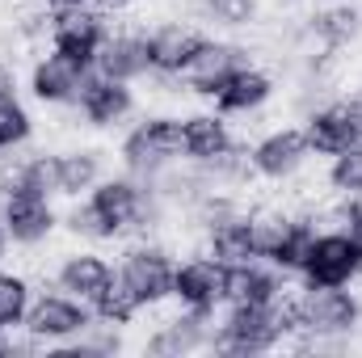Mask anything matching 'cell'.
Returning <instances> with one entry per match:
<instances>
[{
  "instance_id": "obj_1",
  "label": "cell",
  "mask_w": 362,
  "mask_h": 358,
  "mask_svg": "<svg viewBox=\"0 0 362 358\" xmlns=\"http://www.w3.org/2000/svg\"><path fill=\"white\" fill-rule=\"evenodd\" d=\"M291 295L262 299V304H228V308H219V329L211 337V350L215 354L249 358V354H270L278 346H286L299 333L295 299Z\"/></svg>"
},
{
  "instance_id": "obj_2",
  "label": "cell",
  "mask_w": 362,
  "mask_h": 358,
  "mask_svg": "<svg viewBox=\"0 0 362 358\" xmlns=\"http://www.w3.org/2000/svg\"><path fill=\"white\" fill-rule=\"evenodd\" d=\"M173 161H185L181 156V114L169 105H148L118 135V169L148 181Z\"/></svg>"
},
{
  "instance_id": "obj_3",
  "label": "cell",
  "mask_w": 362,
  "mask_h": 358,
  "mask_svg": "<svg viewBox=\"0 0 362 358\" xmlns=\"http://www.w3.org/2000/svg\"><path fill=\"white\" fill-rule=\"evenodd\" d=\"M173 266H177V253L169 241L160 236H131L118 245V282L144 304V312H160L173 304Z\"/></svg>"
},
{
  "instance_id": "obj_4",
  "label": "cell",
  "mask_w": 362,
  "mask_h": 358,
  "mask_svg": "<svg viewBox=\"0 0 362 358\" xmlns=\"http://www.w3.org/2000/svg\"><path fill=\"white\" fill-rule=\"evenodd\" d=\"M253 64H262V47L249 42L245 34H206L202 47L194 51V59L185 64V72L177 76L181 93L211 101L240 68H253Z\"/></svg>"
},
{
  "instance_id": "obj_5",
  "label": "cell",
  "mask_w": 362,
  "mask_h": 358,
  "mask_svg": "<svg viewBox=\"0 0 362 358\" xmlns=\"http://www.w3.org/2000/svg\"><path fill=\"white\" fill-rule=\"evenodd\" d=\"M295 337H358L362 333V291L358 287H295ZM291 337V342H295Z\"/></svg>"
},
{
  "instance_id": "obj_6",
  "label": "cell",
  "mask_w": 362,
  "mask_h": 358,
  "mask_svg": "<svg viewBox=\"0 0 362 358\" xmlns=\"http://www.w3.org/2000/svg\"><path fill=\"white\" fill-rule=\"evenodd\" d=\"M89 76L93 64L68 55V51H55V47H38L25 68V97L42 110H68V105H76Z\"/></svg>"
},
{
  "instance_id": "obj_7",
  "label": "cell",
  "mask_w": 362,
  "mask_h": 358,
  "mask_svg": "<svg viewBox=\"0 0 362 358\" xmlns=\"http://www.w3.org/2000/svg\"><path fill=\"white\" fill-rule=\"evenodd\" d=\"M72 110H76L81 127H89V131H97V135H114V131L122 135V131L144 114V97H139V85L105 81V76L93 72Z\"/></svg>"
},
{
  "instance_id": "obj_8",
  "label": "cell",
  "mask_w": 362,
  "mask_h": 358,
  "mask_svg": "<svg viewBox=\"0 0 362 358\" xmlns=\"http://www.w3.org/2000/svg\"><path fill=\"white\" fill-rule=\"evenodd\" d=\"M93 325V308L85 299L59 291V287H38L34 291V304H30V316H25V333H34L47 350L51 346H68L76 342L85 329Z\"/></svg>"
},
{
  "instance_id": "obj_9",
  "label": "cell",
  "mask_w": 362,
  "mask_h": 358,
  "mask_svg": "<svg viewBox=\"0 0 362 358\" xmlns=\"http://www.w3.org/2000/svg\"><path fill=\"white\" fill-rule=\"evenodd\" d=\"M299 282H312V287H358L362 282V245L354 241V232H341V228L316 232Z\"/></svg>"
},
{
  "instance_id": "obj_10",
  "label": "cell",
  "mask_w": 362,
  "mask_h": 358,
  "mask_svg": "<svg viewBox=\"0 0 362 358\" xmlns=\"http://www.w3.org/2000/svg\"><path fill=\"white\" fill-rule=\"evenodd\" d=\"M0 219H4V228H8L13 249H21V253H34V249H42L47 241L59 236V207H55V198L30 194V190L4 194V198H0Z\"/></svg>"
},
{
  "instance_id": "obj_11",
  "label": "cell",
  "mask_w": 362,
  "mask_h": 358,
  "mask_svg": "<svg viewBox=\"0 0 362 358\" xmlns=\"http://www.w3.org/2000/svg\"><path fill=\"white\" fill-rule=\"evenodd\" d=\"M249 165H253V178L266 181V185H282L286 178H295L299 169H308L312 152H308V139H303L299 122H291V127H266L249 144Z\"/></svg>"
},
{
  "instance_id": "obj_12",
  "label": "cell",
  "mask_w": 362,
  "mask_h": 358,
  "mask_svg": "<svg viewBox=\"0 0 362 358\" xmlns=\"http://www.w3.org/2000/svg\"><path fill=\"white\" fill-rule=\"evenodd\" d=\"M93 72L105 81H122V85H144L152 76V59H148V30L139 21H127L118 30L105 34V42L93 55Z\"/></svg>"
},
{
  "instance_id": "obj_13",
  "label": "cell",
  "mask_w": 362,
  "mask_h": 358,
  "mask_svg": "<svg viewBox=\"0 0 362 358\" xmlns=\"http://www.w3.org/2000/svg\"><path fill=\"white\" fill-rule=\"evenodd\" d=\"M219 329V312H189L177 308L169 316H160V325L144 337V350L156 358H185L198 350H211V337Z\"/></svg>"
},
{
  "instance_id": "obj_14",
  "label": "cell",
  "mask_w": 362,
  "mask_h": 358,
  "mask_svg": "<svg viewBox=\"0 0 362 358\" xmlns=\"http://www.w3.org/2000/svg\"><path fill=\"white\" fill-rule=\"evenodd\" d=\"M89 202L118 228L122 241H131L135 228H139V219H144V207L152 202V185L144 178H135V173H127V169H118V173H105V178L93 185Z\"/></svg>"
},
{
  "instance_id": "obj_15",
  "label": "cell",
  "mask_w": 362,
  "mask_h": 358,
  "mask_svg": "<svg viewBox=\"0 0 362 358\" xmlns=\"http://www.w3.org/2000/svg\"><path fill=\"white\" fill-rule=\"evenodd\" d=\"M274 97H278V72L270 64H253V68H240L206 105H215L232 122H249V118H262L270 110Z\"/></svg>"
},
{
  "instance_id": "obj_16",
  "label": "cell",
  "mask_w": 362,
  "mask_h": 358,
  "mask_svg": "<svg viewBox=\"0 0 362 358\" xmlns=\"http://www.w3.org/2000/svg\"><path fill=\"white\" fill-rule=\"evenodd\" d=\"M114 278H118L114 258L101 253V245H76V249L59 253V262H55V270H51V282H55L59 291L85 299L89 308L101 299V291H105Z\"/></svg>"
},
{
  "instance_id": "obj_17",
  "label": "cell",
  "mask_w": 362,
  "mask_h": 358,
  "mask_svg": "<svg viewBox=\"0 0 362 358\" xmlns=\"http://www.w3.org/2000/svg\"><path fill=\"white\" fill-rule=\"evenodd\" d=\"M173 304L189 312H219L223 308V266L198 249H185L173 266Z\"/></svg>"
},
{
  "instance_id": "obj_18",
  "label": "cell",
  "mask_w": 362,
  "mask_h": 358,
  "mask_svg": "<svg viewBox=\"0 0 362 358\" xmlns=\"http://www.w3.org/2000/svg\"><path fill=\"white\" fill-rule=\"evenodd\" d=\"M206 30L189 17H169V21H156L148 25V59H152V72L156 76H181L185 64L194 59V51L202 47Z\"/></svg>"
},
{
  "instance_id": "obj_19",
  "label": "cell",
  "mask_w": 362,
  "mask_h": 358,
  "mask_svg": "<svg viewBox=\"0 0 362 358\" xmlns=\"http://www.w3.org/2000/svg\"><path fill=\"white\" fill-rule=\"evenodd\" d=\"M240 135L232 127V118H223L215 105H198V110H185L181 114V156L185 161H211L219 156L223 148H232Z\"/></svg>"
},
{
  "instance_id": "obj_20",
  "label": "cell",
  "mask_w": 362,
  "mask_h": 358,
  "mask_svg": "<svg viewBox=\"0 0 362 358\" xmlns=\"http://www.w3.org/2000/svg\"><path fill=\"white\" fill-rule=\"evenodd\" d=\"M185 8L206 34H249L266 21L262 0H185Z\"/></svg>"
},
{
  "instance_id": "obj_21",
  "label": "cell",
  "mask_w": 362,
  "mask_h": 358,
  "mask_svg": "<svg viewBox=\"0 0 362 358\" xmlns=\"http://www.w3.org/2000/svg\"><path fill=\"white\" fill-rule=\"evenodd\" d=\"M308 30L320 38V47H358L362 42V0H325L303 13Z\"/></svg>"
},
{
  "instance_id": "obj_22",
  "label": "cell",
  "mask_w": 362,
  "mask_h": 358,
  "mask_svg": "<svg viewBox=\"0 0 362 358\" xmlns=\"http://www.w3.org/2000/svg\"><path fill=\"white\" fill-rule=\"evenodd\" d=\"M55 165H59V198H89V190L110 173L105 165V148L97 144H68L55 152Z\"/></svg>"
},
{
  "instance_id": "obj_23",
  "label": "cell",
  "mask_w": 362,
  "mask_h": 358,
  "mask_svg": "<svg viewBox=\"0 0 362 358\" xmlns=\"http://www.w3.org/2000/svg\"><path fill=\"white\" fill-rule=\"evenodd\" d=\"M299 131L308 139V152L316 161H329L346 148H354V135H350V122H346V110H341V97H333L329 105L320 110H308L299 118Z\"/></svg>"
},
{
  "instance_id": "obj_24",
  "label": "cell",
  "mask_w": 362,
  "mask_h": 358,
  "mask_svg": "<svg viewBox=\"0 0 362 358\" xmlns=\"http://www.w3.org/2000/svg\"><path fill=\"white\" fill-rule=\"evenodd\" d=\"M51 21H55V8L47 0H13L8 13H4V30L25 51H38V47L51 42Z\"/></svg>"
},
{
  "instance_id": "obj_25",
  "label": "cell",
  "mask_w": 362,
  "mask_h": 358,
  "mask_svg": "<svg viewBox=\"0 0 362 358\" xmlns=\"http://www.w3.org/2000/svg\"><path fill=\"white\" fill-rule=\"evenodd\" d=\"M59 232L72 236L76 245H118V228L93 207L89 198H72L64 211H59Z\"/></svg>"
},
{
  "instance_id": "obj_26",
  "label": "cell",
  "mask_w": 362,
  "mask_h": 358,
  "mask_svg": "<svg viewBox=\"0 0 362 358\" xmlns=\"http://www.w3.org/2000/svg\"><path fill=\"white\" fill-rule=\"evenodd\" d=\"M34 274L30 270L0 266V329H21L34 304Z\"/></svg>"
},
{
  "instance_id": "obj_27",
  "label": "cell",
  "mask_w": 362,
  "mask_h": 358,
  "mask_svg": "<svg viewBox=\"0 0 362 358\" xmlns=\"http://www.w3.org/2000/svg\"><path fill=\"white\" fill-rule=\"evenodd\" d=\"M34 110L21 93L13 97H0V152H17V148H30L34 144Z\"/></svg>"
},
{
  "instance_id": "obj_28",
  "label": "cell",
  "mask_w": 362,
  "mask_h": 358,
  "mask_svg": "<svg viewBox=\"0 0 362 358\" xmlns=\"http://www.w3.org/2000/svg\"><path fill=\"white\" fill-rule=\"evenodd\" d=\"M17 190H30V194L59 202V165H55L51 148H34V144L21 148V185Z\"/></svg>"
},
{
  "instance_id": "obj_29",
  "label": "cell",
  "mask_w": 362,
  "mask_h": 358,
  "mask_svg": "<svg viewBox=\"0 0 362 358\" xmlns=\"http://www.w3.org/2000/svg\"><path fill=\"white\" fill-rule=\"evenodd\" d=\"M93 316H97V321H110V325H122V329H135L148 312H144V304L114 278V282L101 291V299L93 304Z\"/></svg>"
},
{
  "instance_id": "obj_30",
  "label": "cell",
  "mask_w": 362,
  "mask_h": 358,
  "mask_svg": "<svg viewBox=\"0 0 362 358\" xmlns=\"http://www.w3.org/2000/svg\"><path fill=\"white\" fill-rule=\"evenodd\" d=\"M325 185H329V194L362 198V148L358 144L325 161Z\"/></svg>"
},
{
  "instance_id": "obj_31",
  "label": "cell",
  "mask_w": 362,
  "mask_h": 358,
  "mask_svg": "<svg viewBox=\"0 0 362 358\" xmlns=\"http://www.w3.org/2000/svg\"><path fill=\"white\" fill-rule=\"evenodd\" d=\"M13 93H21V72L13 59L0 55V97H13Z\"/></svg>"
},
{
  "instance_id": "obj_32",
  "label": "cell",
  "mask_w": 362,
  "mask_h": 358,
  "mask_svg": "<svg viewBox=\"0 0 362 358\" xmlns=\"http://www.w3.org/2000/svg\"><path fill=\"white\" fill-rule=\"evenodd\" d=\"M8 253H13V241H8V228H4V219H0V266L8 262Z\"/></svg>"
},
{
  "instance_id": "obj_33",
  "label": "cell",
  "mask_w": 362,
  "mask_h": 358,
  "mask_svg": "<svg viewBox=\"0 0 362 358\" xmlns=\"http://www.w3.org/2000/svg\"><path fill=\"white\" fill-rule=\"evenodd\" d=\"M97 4H101V8H131L135 0H97Z\"/></svg>"
},
{
  "instance_id": "obj_34",
  "label": "cell",
  "mask_w": 362,
  "mask_h": 358,
  "mask_svg": "<svg viewBox=\"0 0 362 358\" xmlns=\"http://www.w3.org/2000/svg\"><path fill=\"white\" fill-rule=\"evenodd\" d=\"M51 8H68V4H97V0H47Z\"/></svg>"
},
{
  "instance_id": "obj_35",
  "label": "cell",
  "mask_w": 362,
  "mask_h": 358,
  "mask_svg": "<svg viewBox=\"0 0 362 358\" xmlns=\"http://www.w3.org/2000/svg\"><path fill=\"white\" fill-rule=\"evenodd\" d=\"M274 4H286V8H295V4H312V0H274Z\"/></svg>"
}]
</instances>
